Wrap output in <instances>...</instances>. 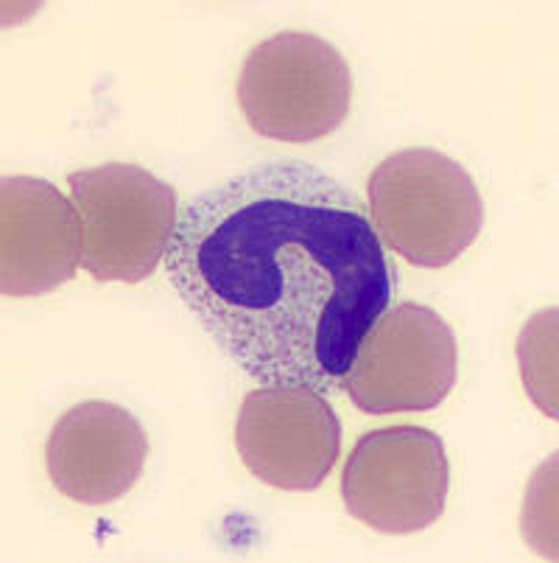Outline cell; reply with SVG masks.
Listing matches in <instances>:
<instances>
[{"mask_svg": "<svg viewBox=\"0 0 559 563\" xmlns=\"http://www.w3.org/2000/svg\"><path fill=\"white\" fill-rule=\"evenodd\" d=\"M168 278L202 329L264 387L336 390L392 306L372 219L316 166L275 161L179 213Z\"/></svg>", "mask_w": 559, "mask_h": 563, "instance_id": "obj_1", "label": "cell"}, {"mask_svg": "<svg viewBox=\"0 0 559 563\" xmlns=\"http://www.w3.org/2000/svg\"><path fill=\"white\" fill-rule=\"evenodd\" d=\"M367 194L381 244L414 266L454 264L484 228V199L476 180L437 150L389 155L369 174Z\"/></svg>", "mask_w": 559, "mask_h": 563, "instance_id": "obj_2", "label": "cell"}, {"mask_svg": "<svg viewBox=\"0 0 559 563\" xmlns=\"http://www.w3.org/2000/svg\"><path fill=\"white\" fill-rule=\"evenodd\" d=\"M238 101L249 126L269 141H322L347 121L353 76L327 40L283 32L249 51Z\"/></svg>", "mask_w": 559, "mask_h": 563, "instance_id": "obj_3", "label": "cell"}, {"mask_svg": "<svg viewBox=\"0 0 559 563\" xmlns=\"http://www.w3.org/2000/svg\"><path fill=\"white\" fill-rule=\"evenodd\" d=\"M81 217V266L96 280L141 284L157 273L177 230V194L130 163L68 174Z\"/></svg>", "mask_w": 559, "mask_h": 563, "instance_id": "obj_4", "label": "cell"}, {"mask_svg": "<svg viewBox=\"0 0 559 563\" xmlns=\"http://www.w3.org/2000/svg\"><path fill=\"white\" fill-rule=\"evenodd\" d=\"M448 490L445 443L423 427H389L364 434L342 474L347 514L387 536H412L437 525Z\"/></svg>", "mask_w": 559, "mask_h": 563, "instance_id": "obj_5", "label": "cell"}, {"mask_svg": "<svg viewBox=\"0 0 559 563\" xmlns=\"http://www.w3.org/2000/svg\"><path fill=\"white\" fill-rule=\"evenodd\" d=\"M456 376L454 329L428 306L400 303L383 311L364 336L345 387L367 415L428 412L450 396Z\"/></svg>", "mask_w": 559, "mask_h": 563, "instance_id": "obj_6", "label": "cell"}, {"mask_svg": "<svg viewBox=\"0 0 559 563\" xmlns=\"http://www.w3.org/2000/svg\"><path fill=\"white\" fill-rule=\"evenodd\" d=\"M235 446L260 483L316 490L338 463L342 423L322 390L260 387L241 404Z\"/></svg>", "mask_w": 559, "mask_h": 563, "instance_id": "obj_7", "label": "cell"}, {"mask_svg": "<svg viewBox=\"0 0 559 563\" xmlns=\"http://www.w3.org/2000/svg\"><path fill=\"white\" fill-rule=\"evenodd\" d=\"M81 264V217L59 188L37 177L0 183V291L37 298L59 289Z\"/></svg>", "mask_w": 559, "mask_h": 563, "instance_id": "obj_8", "label": "cell"}, {"mask_svg": "<svg viewBox=\"0 0 559 563\" xmlns=\"http://www.w3.org/2000/svg\"><path fill=\"white\" fill-rule=\"evenodd\" d=\"M148 438L130 409L85 401L56 421L48 438L51 483L79 505H110L130 494L143 474Z\"/></svg>", "mask_w": 559, "mask_h": 563, "instance_id": "obj_9", "label": "cell"}, {"mask_svg": "<svg viewBox=\"0 0 559 563\" xmlns=\"http://www.w3.org/2000/svg\"><path fill=\"white\" fill-rule=\"evenodd\" d=\"M557 309L537 311L521 331L517 340V362H521V378L532 401L543 412L557 421Z\"/></svg>", "mask_w": 559, "mask_h": 563, "instance_id": "obj_10", "label": "cell"}, {"mask_svg": "<svg viewBox=\"0 0 559 563\" xmlns=\"http://www.w3.org/2000/svg\"><path fill=\"white\" fill-rule=\"evenodd\" d=\"M554 463V457L543 465L540 471L532 479L529 496H526V508H523V536L540 552L543 558H557V483L546 479L548 465Z\"/></svg>", "mask_w": 559, "mask_h": 563, "instance_id": "obj_11", "label": "cell"}]
</instances>
